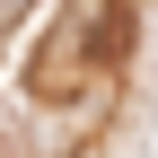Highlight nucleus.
<instances>
[{
    "instance_id": "nucleus-1",
    "label": "nucleus",
    "mask_w": 158,
    "mask_h": 158,
    "mask_svg": "<svg viewBox=\"0 0 158 158\" xmlns=\"http://www.w3.org/2000/svg\"><path fill=\"white\" fill-rule=\"evenodd\" d=\"M79 53H88V44H79V35L62 27V35H53L44 53H35V70H27V88H35V97H79V79H88V70H79Z\"/></svg>"
},
{
    "instance_id": "nucleus-2",
    "label": "nucleus",
    "mask_w": 158,
    "mask_h": 158,
    "mask_svg": "<svg viewBox=\"0 0 158 158\" xmlns=\"http://www.w3.org/2000/svg\"><path fill=\"white\" fill-rule=\"evenodd\" d=\"M132 27H141V18H132V0H106V9H97V62H123V53H132Z\"/></svg>"
}]
</instances>
